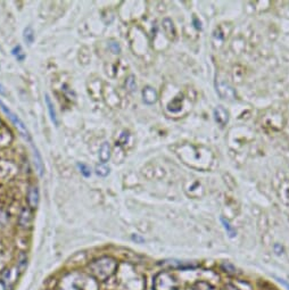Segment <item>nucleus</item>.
Listing matches in <instances>:
<instances>
[{
  "mask_svg": "<svg viewBox=\"0 0 289 290\" xmlns=\"http://www.w3.org/2000/svg\"><path fill=\"white\" fill-rule=\"evenodd\" d=\"M117 261L110 256H104L94 260L89 264V270L94 278L99 281H106L117 270Z\"/></svg>",
  "mask_w": 289,
  "mask_h": 290,
  "instance_id": "1",
  "label": "nucleus"
},
{
  "mask_svg": "<svg viewBox=\"0 0 289 290\" xmlns=\"http://www.w3.org/2000/svg\"><path fill=\"white\" fill-rule=\"evenodd\" d=\"M154 290H178L179 282L171 272L162 271L155 275L153 280Z\"/></svg>",
  "mask_w": 289,
  "mask_h": 290,
  "instance_id": "2",
  "label": "nucleus"
},
{
  "mask_svg": "<svg viewBox=\"0 0 289 290\" xmlns=\"http://www.w3.org/2000/svg\"><path fill=\"white\" fill-rule=\"evenodd\" d=\"M84 279L83 275L79 272L66 274L59 280L56 290H82Z\"/></svg>",
  "mask_w": 289,
  "mask_h": 290,
  "instance_id": "3",
  "label": "nucleus"
},
{
  "mask_svg": "<svg viewBox=\"0 0 289 290\" xmlns=\"http://www.w3.org/2000/svg\"><path fill=\"white\" fill-rule=\"evenodd\" d=\"M0 107H2V110L5 114H6L8 116V119L12 121L13 124L16 126V129L18 130V132H20V134L22 135L23 138L26 139L27 141H31V137H30V133H29V131H27L26 129V125L23 123V121L18 118V116L15 114V113H13V112L8 108V107L4 104V102L0 100Z\"/></svg>",
  "mask_w": 289,
  "mask_h": 290,
  "instance_id": "4",
  "label": "nucleus"
},
{
  "mask_svg": "<svg viewBox=\"0 0 289 290\" xmlns=\"http://www.w3.org/2000/svg\"><path fill=\"white\" fill-rule=\"evenodd\" d=\"M162 265H168L169 268L172 269H179V270H192L196 269L198 264L194 263V262H186V261H177V260H172V261H164Z\"/></svg>",
  "mask_w": 289,
  "mask_h": 290,
  "instance_id": "5",
  "label": "nucleus"
},
{
  "mask_svg": "<svg viewBox=\"0 0 289 290\" xmlns=\"http://www.w3.org/2000/svg\"><path fill=\"white\" fill-rule=\"evenodd\" d=\"M214 119L217 123H219L221 126L226 125L228 123L229 121V113L228 111L226 108H223L222 106H217L216 108L214 110Z\"/></svg>",
  "mask_w": 289,
  "mask_h": 290,
  "instance_id": "6",
  "label": "nucleus"
},
{
  "mask_svg": "<svg viewBox=\"0 0 289 290\" xmlns=\"http://www.w3.org/2000/svg\"><path fill=\"white\" fill-rule=\"evenodd\" d=\"M39 190H38L37 187L31 186L29 191H27V203H29L31 209L37 208L38 204H39Z\"/></svg>",
  "mask_w": 289,
  "mask_h": 290,
  "instance_id": "7",
  "label": "nucleus"
},
{
  "mask_svg": "<svg viewBox=\"0 0 289 290\" xmlns=\"http://www.w3.org/2000/svg\"><path fill=\"white\" fill-rule=\"evenodd\" d=\"M18 223L20 226L24 229L30 228L32 223V212L31 209L24 207L22 209V212L20 214V218H18Z\"/></svg>",
  "mask_w": 289,
  "mask_h": 290,
  "instance_id": "8",
  "label": "nucleus"
},
{
  "mask_svg": "<svg viewBox=\"0 0 289 290\" xmlns=\"http://www.w3.org/2000/svg\"><path fill=\"white\" fill-rule=\"evenodd\" d=\"M143 98H144V101L146 104L148 105H153L155 104L156 101H157V92L154 88L151 87H145L144 90H143Z\"/></svg>",
  "mask_w": 289,
  "mask_h": 290,
  "instance_id": "9",
  "label": "nucleus"
},
{
  "mask_svg": "<svg viewBox=\"0 0 289 290\" xmlns=\"http://www.w3.org/2000/svg\"><path fill=\"white\" fill-rule=\"evenodd\" d=\"M111 144L108 142H104L102 144L101 149H99V160L103 163V164H105L108 161H110L111 158Z\"/></svg>",
  "mask_w": 289,
  "mask_h": 290,
  "instance_id": "10",
  "label": "nucleus"
},
{
  "mask_svg": "<svg viewBox=\"0 0 289 290\" xmlns=\"http://www.w3.org/2000/svg\"><path fill=\"white\" fill-rule=\"evenodd\" d=\"M46 104H47V108H48V112H49L50 120L53 121L55 125H58L57 115H56V111L54 108V104H53V101H51L49 95H46Z\"/></svg>",
  "mask_w": 289,
  "mask_h": 290,
  "instance_id": "11",
  "label": "nucleus"
},
{
  "mask_svg": "<svg viewBox=\"0 0 289 290\" xmlns=\"http://www.w3.org/2000/svg\"><path fill=\"white\" fill-rule=\"evenodd\" d=\"M163 27H164L165 33L168 34L169 38H171V39L175 38V29H174L173 22L170 20V18H165V20L163 21Z\"/></svg>",
  "mask_w": 289,
  "mask_h": 290,
  "instance_id": "12",
  "label": "nucleus"
},
{
  "mask_svg": "<svg viewBox=\"0 0 289 290\" xmlns=\"http://www.w3.org/2000/svg\"><path fill=\"white\" fill-rule=\"evenodd\" d=\"M23 38H24V41L27 45L33 44V40H35V32H33L31 26L25 27L24 32H23Z\"/></svg>",
  "mask_w": 289,
  "mask_h": 290,
  "instance_id": "13",
  "label": "nucleus"
},
{
  "mask_svg": "<svg viewBox=\"0 0 289 290\" xmlns=\"http://www.w3.org/2000/svg\"><path fill=\"white\" fill-rule=\"evenodd\" d=\"M94 171H96V174L99 176H103L105 177L108 174H110V167H107L105 164H98L96 165V168H94Z\"/></svg>",
  "mask_w": 289,
  "mask_h": 290,
  "instance_id": "14",
  "label": "nucleus"
},
{
  "mask_svg": "<svg viewBox=\"0 0 289 290\" xmlns=\"http://www.w3.org/2000/svg\"><path fill=\"white\" fill-rule=\"evenodd\" d=\"M35 158H36V166L38 168V172H39V174L42 175L44 174V165H42V160H41V156L39 152L35 149Z\"/></svg>",
  "mask_w": 289,
  "mask_h": 290,
  "instance_id": "15",
  "label": "nucleus"
},
{
  "mask_svg": "<svg viewBox=\"0 0 289 290\" xmlns=\"http://www.w3.org/2000/svg\"><path fill=\"white\" fill-rule=\"evenodd\" d=\"M221 222H222V224H223V227H224V229L227 230V232H228V235H229L230 237H235V236H236V231H235V229L230 226L229 221H227L226 219L222 218V219H221Z\"/></svg>",
  "mask_w": 289,
  "mask_h": 290,
  "instance_id": "16",
  "label": "nucleus"
},
{
  "mask_svg": "<svg viewBox=\"0 0 289 290\" xmlns=\"http://www.w3.org/2000/svg\"><path fill=\"white\" fill-rule=\"evenodd\" d=\"M125 87L127 90H129L130 92L132 91H135L136 90V88H137V84H136V81H135V77L134 76H131L126 79V82H125Z\"/></svg>",
  "mask_w": 289,
  "mask_h": 290,
  "instance_id": "17",
  "label": "nucleus"
},
{
  "mask_svg": "<svg viewBox=\"0 0 289 290\" xmlns=\"http://www.w3.org/2000/svg\"><path fill=\"white\" fill-rule=\"evenodd\" d=\"M78 167H79V170H80V172H81V174L83 176L89 177L90 175H91V170H90V167L88 165L83 164V163H79Z\"/></svg>",
  "mask_w": 289,
  "mask_h": 290,
  "instance_id": "18",
  "label": "nucleus"
},
{
  "mask_svg": "<svg viewBox=\"0 0 289 290\" xmlns=\"http://www.w3.org/2000/svg\"><path fill=\"white\" fill-rule=\"evenodd\" d=\"M12 53H13V55L15 56V57L17 58V60H23V59H24V57H25L24 53H23L21 46H16L15 48L13 49Z\"/></svg>",
  "mask_w": 289,
  "mask_h": 290,
  "instance_id": "19",
  "label": "nucleus"
},
{
  "mask_svg": "<svg viewBox=\"0 0 289 290\" xmlns=\"http://www.w3.org/2000/svg\"><path fill=\"white\" fill-rule=\"evenodd\" d=\"M194 289L195 290H214V288H213L211 284H208L206 282H197L195 284V287H194Z\"/></svg>",
  "mask_w": 289,
  "mask_h": 290,
  "instance_id": "20",
  "label": "nucleus"
},
{
  "mask_svg": "<svg viewBox=\"0 0 289 290\" xmlns=\"http://www.w3.org/2000/svg\"><path fill=\"white\" fill-rule=\"evenodd\" d=\"M110 46H111V48L113 50V53H115V54L120 53V46H118L117 44H115V42H113V44H111Z\"/></svg>",
  "mask_w": 289,
  "mask_h": 290,
  "instance_id": "21",
  "label": "nucleus"
},
{
  "mask_svg": "<svg viewBox=\"0 0 289 290\" xmlns=\"http://www.w3.org/2000/svg\"><path fill=\"white\" fill-rule=\"evenodd\" d=\"M224 290H239V289L237 288L236 286H234V284L229 283V284H227V286L224 287Z\"/></svg>",
  "mask_w": 289,
  "mask_h": 290,
  "instance_id": "22",
  "label": "nucleus"
},
{
  "mask_svg": "<svg viewBox=\"0 0 289 290\" xmlns=\"http://www.w3.org/2000/svg\"><path fill=\"white\" fill-rule=\"evenodd\" d=\"M279 282H281L283 286H286L287 288H289V283L287 281H285V280H283V279H279Z\"/></svg>",
  "mask_w": 289,
  "mask_h": 290,
  "instance_id": "23",
  "label": "nucleus"
}]
</instances>
